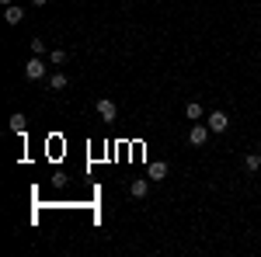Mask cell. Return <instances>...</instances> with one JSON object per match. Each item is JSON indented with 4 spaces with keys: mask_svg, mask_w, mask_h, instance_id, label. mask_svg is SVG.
Masks as SVG:
<instances>
[{
    "mask_svg": "<svg viewBox=\"0 0 261 257\" xmlns=\"http://www.w3.org/2000/svg\"><path fill=\"white\" fill-rule=\"evenodd\" d=\"M94 111H98L105 122H115V115H119V104H115L112 98H98V101H94Z\"/></svg>",
    "mask_w": 261,
    "mask_h": 257,
    "instance_id": "1",
    "label": "cell"
},
{
    "mask_svg": "<svg viewBox=\"0 0 261 257\" xmlns=\"http://www.w3.org/2000/svg\"><path fill=\"white\" fill-rule=\"evenodd\" d=\"M45 66H49V63L42 60V56H32V60L24 63V77L28 80H42L45 77Z\"/></svg>",
    "mask_w": 261,
    "mask_h": 257,
    "instance_id": "2",
    "label": "cell"
},
{
    "mask_svg": "<svg viewBox=\"0 0 261 257\" xmlns=\"http://www.w3.org/2000/svg\"><path fill=\"white\" fill-rule=\"evenodd\" d=\"M205 125H209L213 132H226V129H230V115H226V111H209Z\"/></svg>",
    "mask_w": 261,
    "mask_h": 257,
    "instance_id": "3",
    "label": "cell"
},
{
    "mask_svg": "<svg viewBox=\"0 0 261 257\" xmlns=\"http://www.w3.org/2000/svg\"><path fill=\"white\" fill-rule=\"evenodd\" d=\"M209 132H213L209 125H192V129H188V142H192V146H205Z\"/></svg>",
    "mask_w": 261,
    "mask_h": 257,
    "instance_id": "4",
    "label": "cell"
},
{
    "mask_svg": "<svg viewBox=\"0 0 261 257\" xmlns=\"http://www.w3.org/2000/svg\"><path fill=\"white\" fill-rule=\"evenodd\" d=\"M150 195V178H136L129 184V198H146Z\"/></svg>",
    "mask_w": 261,
    "mask_h": 257,
    "instance_id": "5",
    "label": "cell"
},
{
    "mask_svg": "<svg viewBox=\"0 0 261 257\" xmlns=\"http://www.w3.org/2000/svg\"><path fill=\"white\" fill-rule=\"evenodd\" d=\"M146 178L150 181H164L167 178V163H164V160H153V163L146 167Z\"/></svg>",
    "mask_w": 261,
    "mask_h": 257,
    "instance_id": "6",
    "label": "cell"
},
{
    "mask_svg": "<svg viewBox=\"0 0 261 257\" xmlns=\"http://www.w3.org/2000/svg\"><path fill=\"white\" fill-rule=\"evenodd\" d=\"M4 21L7 24H21L24 21V11H21L18 4H11V7H4Z\"/></svg>",
    "mask_w": 261,
    "mask_h": 257,
    "instance_id": "7",
    "label": "cell"
},
{
    "mask_svg": "<svg viewBox=\"0 0 261 257\" xmlns=\"http://www.w3.org/2000/svg\"><path fill=\"white\" fill-rule=\"evenodd\" d=\"M185 119H188V122H199L202 119V104H199V101H188V104H185Z\"/></svg>",
    "mask_w": 261,
    "mask_h": 257,
    "instance_id": "8",
    "label": "cell"
},
{
    "mask_svg": "<svg viewBox=\"0 0 261 257\" xmlns=\"http://www.w3.org/2000/svg\"><path fill=\"white\" fill-rule=\"evenodd\" d=\"M244 167H247L251 174H254V170H261V153H247V157H244Z\"/></svg>",
    "mask_w": 261,
    "mask_h": 257,
    "instance_id": "9",
    "label": "cell"
},
{
    "mask_svg": "<svg viewBox=\"0 0 261 257\" xmlns=\"http://www.w3.org/2000/svg\"><path fill=\"white\" fill-rule=\"evenodd\" d=\"M66 83H70V80H66V73H53V77H49V87H53V91H63Z\"/></svg>",
    "mask_w": 261,
    "mask_h": 257,
    "instance_id": "10",
    "label": "cell"
},
{
    "mask_svg": "<svg viewBox=\"0 0 261 257\" xmlns=\"http://www.w3.org/2000/svg\"><path fill=\"white\" fill-rule=\"evenodd\" d=\"M11 129H14V132H24V115H21V111L11 115Z\"/></svg>",
    "mask_w": 261,
    "mask_h": 257,
    "instance_id": "11",
    "label": "cell"
},
{
    "mask_svg": "<svg viewBox=\"0 0 261 257\" xmlns=\"http://www.w3.org/2000/svg\"><path fill=\"white\" fill-rule=\"evenodd\" d=\"M49 60L56 63V66H63V63H66V49H53V52H49Z\"/></svg>",
    "mask_w": 261,
    "mask_h": 257,
    "instance_id": "12",
    "label": "cell"
},
{
    "mask_svg": "<svg viewBox=\"0 0 261 257\" xmlns=\"http://www.w3.org/2000/svg\"><path fill=\"white\" fill-rule=\"evenodd\" d=\"M32 52L35 56H45V39H32Z\"/></svg>",
    "mask_w": 261,
    "mask_h": 257,
    "instance_id": "13",
    "label": "cell"
},
{
    "mask_svg": "<svg viewBox=\"0 0 261 257\" xmlns=\"http://www.w3.org/2000/svg\"><path fill=\"white\" fill-rule=\"evenodd\" d=\"M32 4H35V7H45V4H49V0H32Z\"/></svg>",
    "mask_w": 261,
    "mask_h": 257,
    "instance_id": "14",
    "label": "cell"
},
{
    "mask_svg": "<svg viewBox=\"0 0 261 257\" xmlns=\"http://www.w3.org/2000/svg\"><path fill=\"white\" fill-rule=\"evenodd\" d=\"M0 4H4V7H11V4H14V0H0Z\"/></svg>",
    "mask_w": 261,
    "mask_h": 257,
    "instance_id": "15",
    "label": "cell"
}]
</instances>
